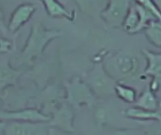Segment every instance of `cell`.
<instances>
[{"instance_id":"cell-1","label":"cell","mask_w":161,"mask_h":135,"mask_svg":"<svg viewBox=\"0 0 161 135\" xmlns=\"http://www.w3.org/2000/svg\"><path fill=\"white\" fill-rule=\"evenodd\" d=\"M61 35L62 33L59 30L46 29L41 23L34 24L21 52V61L30 63L33 59L41 57L49 42L59 38Z\"/></svg>"},{"instance_id":"cell-2","label":"cell","mask_w":161,"mask_h":135,"mask_svg":"<svg viewBox=\"0 0 161 135\" xmlns=\"http://www.w3.org/2000/svg\"><path fill=\"white\" fill-rule=\"evenodd\" d=\"M131 3L132 0H108L106 8L101 12V18L109 26H123Z\"/></svg>"},{"instance_id":"cell-3","label":"cell","mask_w":161,"mask_h":135,"mask_svg":"<svg viewBox=\"0 0 161 135\" xmlns=\"http://www.w3.org/2000/svg\"><path fill=\"white\" fill-rule=\"evenodd\" d=\"M47 122L31 121H7L4 130L6 135H42L48 133Z\"/></svg>"},{"instance_id":"cell-4","label":"cell","mask_w":161,"mask_h":135,"mask_svg":"<svg viewBox=\"0 0 161 135\" xmlns=\"http://www.w3.org/2000/svg\"><path fill=\"white\" fill-rule=\"evenodd\" d=\"M66 92L67 102L74 106L90 105L93 101V95L91 89L79 79H74L72 82L66 84Z\"/></svg>"},{"instance_id":"cell-5","label":"cell","mask_w":161,"mask_h":135,"mask_svg":"<svg viewBox=\"0 0 161 135\" xmlns=\"http://www.w3.org/2000/svg\"><path fill=\"white\" fill-rule=\"evenodd\" d=\"M51 117L44 115L36 108H26L17 111H0V120L3 121H31L49 122Z\"/></svg>"},{"instance_id":"cell-6","label":"cell","mask_w":161,"mask_h":135,"mask_svg":"<svg viewBox=\"0 0 161 135\" xmlns=\"http://www.w3.org/2000/svg\"><path fill=\"white\" fill-rule=\"evenodd\" d=\"M146 60L147 67L144 74L152 78L150 88L158 92L161 88V54L151 52L149 50H142Z\"/></svg>"},{"instance_id":"cell-7","label":"cell","mask_w":161,"mask_h":135,"mask_svg":"<svg viewBox=\"0 0 161 135\" xmlns=\"http://www.w3.org/2000/svg\"><path fill=\"white\" fill-rule=\"evenodd\" d=\"M37 10V8L33 4H22L18 6L11 13L8 23V29L10 33L17 32L25 23H27L35 11Z\"/></svg>"},{"instance_id":"cell-8","label":"cell","mask_w":161,"mask_h":135,"mask_svg":"<svg viewBox=\"0 0 161 135\" xmlns=\"http://www.w3.org/2000/svg\"><path fill=\"white\" fill-rule=\"evenodd\" d=\"M74 114L72 111L71 104H62L51 117L49 120V126L60 131H74L73 126Z\"/></svg>"},{"instance_id":"cell-9","label":"cell","mask_w":161,"mask_h":135,"mask_svg":"<svg viewBox=\"0 0 161 135\" xmlns=\"http://www.w3.org/2000/svg\"><path fill=\"white\" fill-rule=\"evenodd\" d=\"M91 84L94 92L97 93H111L115 89L114 82L107 75V73L103 70L102 66L100 64H96L95 69L92 71V75L91 76Z\"/></svg>"},{"instance_id":"cell-10","label":"cell","mask_w":161,"mask_h":135,"mask_svg":"<svg viewBox=\"0 0 161 135\" xmlns=\"http://www.w3.org/2000/svg\"><path fill=\"white\" fill-rule=\"evenodd\" d=\"M24 70L14 69L8 59L3 58L0 60V93L6 88L15 86Z\"/></svg>"},{"instance_id":"cell-11","label":"cell","mask_w":161,"mask_h":135,"mask_svg":"<svg viewBox=\"0 0 161 135\" xmlns=\"http://www.w3.org/2000/svg\"><path fill=\"white\" fill-rule=\"evenodd\" d=\"M140 64L136 58L126 55L119 54L113 59V68L121 77H130L134 75Z\"/></svg>"},{"instance_id":"cell-12","label":"cell","mask_w":161,"mask_h":135,"mask_svg":"<svg viewBox=\"0 0 161 135\" xmlns=\"http://www.w3.org/2000/svg\"><path fill=\"white\" fill-rule=\"evenodd\" d=\"M47 14L54 18H66L69 21H73L75 18V13L68 11L63 4L59 0H40Z\"/></svg>"},{"instance_id":"cell-13","label":"cell","mask_w":161,"mask_h":135,"mask_svg":"<svg viewBox=\"0 0 161 135\" xmlns=\"http://www.w3.org/2000/svg\"><path fill=\"white\" fill-rule=\"evenodd\" d=\"M159 101L156 96V92L153 91L150 86L146 88L136 101V106L149 110V111H158L159 107Z\"/></svg>"},{"instance_id":"cell-14","label":"cell","mask_w":161,"mask_h":135,"mask_svg":"<svg viewBox=\"0 0 161 135\" xmlns=\"http://www.w3.org/2000/svg\"><path fill=\"white\" fill-rule=\"evenodd\" d=\"M125 115L132 119L149 121V120H161V115L158 111H149L140 107L129 108L125 112Z\"/></svg>"},{"instance_id":"cell-15","label":"cell","mask_w":161,"mask_h":135,"mask_svg":"<svg viewBox=\"0 0 161 135\" xmlns=\"http://www.w3.org/2000/svg\"><path fill=\"white\" fill-rule=\"evenodd\" d=\"M139 22H140V14L137 9V7L132 0L131 6L129 8V10L127 12V15L125 16V19L123 23L124 29L130 33V34H135L137 33V29L139 26Z\"/></svg>"},{"instance_id":"cell-16","label":"cell","mask_w":161,"mask_h":135,"mask_svg":"<svg viewBox=\"0 0 161 135\" xmlns=\"http://www.w3.org/2000/svg\"><path fill=\"white\" fill-rule=\"evenodd\" d=\"M147 39L157 47H161V21L154 20L144 29Z\"/></svg>"},{"instance_id":"cell-17","label":"cell","mask_w":161,"mask_h":135,"mask_svg":"<svg viewBox=\"0 0 161 135\" xmlns=\"http://www.w3.org/2000/svg\"><path fill=\"white\" fill-rule=\"evenodd\" d=\"M114 91L117 94V96L125 102L133 103V102H136L137 101V98H138L137 91L130 86H127L122 84H117L115 86Z\"/></svg>"},{"instance_id":"cell-18","label":"cell","mask_w":161,"mask_h":135,"mask_svg":"<svg viewBox=\"0 0 161 135\" xmlns=\"http://www.w3.org/2000/svg\"><path fill=\"white\" fill-rule=\"evenodd\" d=\"M144 8H146L148 11H150L157 20L161 21V9L158 8V6L156 4L154 0H133Z\"/></svg>"},{"instance_id":"cell-19","label":"cell","mask_w":161,"mask_h":135,"mask_svg":"<svg viewBox=\"0 0 161 135\" xmlns=\"http://www.w3.org/2000/svg\"><path fill=\"white\" fill-rule=\"evenodd\" d=\"M13 48V43L5 36H0V54L9 53Z\"/></svg>"},{"instance_id":"cell-20","label":"cell","mask_w":161,"mask_h":135,"mask_svg":"<svg viewBox=\"0 0 161 135\" xmlns=\"http://www.w3.org/2000/svg\"><path fill=\"white\" fill-rule=\"evenodd\" d=\"M8 25L6 24L5 18H4V13H3L2 8H1V5H0V34L6 37L8 35Z\"/></svg>"},{"instance_id":"cell-21","label":"cell","mask_w":161,"mask_h":135,"mask_svg":"<svg viewBox=\"0 0 161 135\" xmlns=\"http://www.w3.org/2000/svg\"><path fill=\"white\" fill-rule=\"evenodd\" d=\"M6 121H3V120H0V134H4V130H5V127H6Z\"/></svg>"},{"instance_id":"cell-22","label":"cell","mask_w":161,"mask_h":135,"mask_svg":"<svg viewBox=\"0 0 161 135\" xmlns=\"http://www.w3.org/2000/svg\"><path fill=\"white\" fill-rule=\"evenodd\" d=\"M59 1H60V2H61L62 4H65V3H67V2H68L69 0H59Z\"/></svg>"},{"instance_id":"cell-23","label":"cell","mask_w":161,"mask_h":135,"mask_svg":"<svg viewBox=\"0 0 161 135\" xmlns=\"http://www.w3.org/2000/svg\"><path fill=\"white\" fill-rule=\"evenodd\" d=\"M159 113H160V115H161V102H159V107H158V110Z\"/></svg>"},{"instance_id":"cell-24","label":"cell","mask_w":161,"mask_h":135,"mask_svg":"<svg viewBox=\"0 0 161 135\" xmlns=\"http://www.w3.org/2000/svg\"><path fill=\"white\" fill-rule=\"evenodd\" d=\"M1 103H2V101H1V99H0V105H1Z\"/></svg>"}]
</instances>
